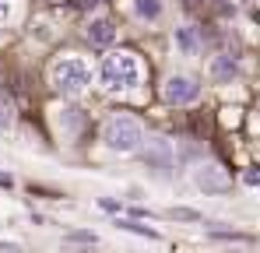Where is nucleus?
<instances>
[{"instance_id":"nucleus-1","label":"nucleus","mask_w":260,"mask_h":253,"mask_svg":"<svg viewBox=\"0 0 260 253\" xmlns=\"http://www.w3.org/2000/svg\"><path fill=\"white\" fill-rule=\"evenodd\" d=\"M95 81H99V88H106V91L123 95V91H134L137 84L144 81V67H141V60H137L134 53L113 49V53H106L102 64L95 67Z\"/></svg>"},{"instance_id":"nucleus-2","label":"nucleus","mask_w":260,"mask_h":253,"mask_svg":"<svg viewBox=\"0 0 260 253\" xmlns=\"http://www.w3.org/2000/svg\"><path fill=\"white\" fill-rule=\"evenodd\" d=\"M49 81L60 95H81L91 84V67L85 56H60L49 71Z\"/></svg>"},{"instance_id":"nucleus-3","label":"nucleus","mask_w":260,"mask_h":253,"mask_svg":"<svg viewBox=\"0 0 260 253\" xmlns=\"http://www.w3.org/2000/svg\"><path fill=\"white\" fill-rule=\"evenodd\" d=\"M102 141H106V148H113L120 155H134L144 144V126L137 123L134 116H113L102 126Z\"/></svg>"},{"instance_id":"nucleus-4","label":"nucleus","mask_w":260,"mask_h":253,"mask_svg":"<svg viewBox=\"0 0 260 253\" xmlns=\"http://www.w3.org/2000/svg\"><path fill=\"white\" fill-rule=\"evenodd\" d=\"M162 95H166L169 106H193L201 99V81L193 74H169Z\"/></svg>"},{"instance_id":"nucleus-5","label":"nucleus","mask_w":260,"mask_h":253,"mask_svg":"<svg viewBox=\"0 0 260 253\" xmlns=\"http://www.w3.org/2000/svg\"><path fill=\"white\" fill-rule=\"evenodd\" d=\"M193 183H197V190L201 194H208V197H215V194H229L232 190V179H229V172L215 162H204V166L193 172Z\"/></svg>"},{"instance_id":"nucleus-6","label":"nucleus","mask_w":260,"mask_h":253,"mask_svg":"<svg viewBox=\"0 0 260 253\" xmlns=\"http://www.w3.org/2000/svg\"><path fill=\"white\" fill-rule=\"evenodd\" d=\"M144 162L148 166H155V169H173V162H176V148H173V141L169 137H144Z\"/></svg>"},{"instance_id":"nucleus-7","label":"nucleus","mask_w":260,"mask_h":253,"mask_svg":"<svg viewBox=\"0 0 260 253\" xmlns=\"http://www.w3.org/2000/svg\"><path fill=\"white\" fill-rule=\"evenodd\" d=\"M208 78L215 84H232L239 78V60H236L232 53H215V56L208 60Z\"/></svg>"},{"instance_id":"nucleus-8","label":"nucleus","mask_w":260,"mask_h":253,"mask_svg":"<svg viewBox=\"0 0 260 253\" xmlns=\"http://www.w3.org/2000/svg\"><path fill=\"white\" fill-rule=\"evenodd\" d=\"M173 42H176V53H183V56H197L201 46H204V36H201L197 25H179V28L173 32Z\"/></svg>"},{"instance_id":"nucleus-9","label":"nucleus","mask_w":260,"mask_h":253,"mask_svg":"<svg viewBox=\"0 0 260 253\" xmlns=\"http://www.w3.org/2000/svg\"><path fill=\"white\" fill-rule=\"evenodd\" d=\"M85 39L91 46H99V49H106V46H113L116 42V25L109 21V18H91L85 28Z\"/></svg>"},{"instance_id":"nucleus-10","label":"nucleus","mask_w":260,"mask_h":253,"mask_svg":"<svg viewBox=\"0 0 260 253\" xmlns=\"http://www.w3.org/2000/svg\"><path fill=\"white\" fill-rule=\"evenodd\" d=\"M130 11L141 25H158L166 14V4L162 0H130Z\"/></svg>"},{"instance_id":"nucleus-11","label":"nucleus","mask_w":260,"mask_h":253,"mask_svg":"<svg viewBox=\"0 0 260 253\" xmlns=\"http://www.w3.org/2000/svg\"><path fill=\"white\" fill-rule=\"evenodd\" d=\"M21 18V0H0V25H14Z\"/></svg>"},{"instance_id":"nucleus-12","label":"nucleus","mask_w":260,"mask_h":253,"mask_svg":"<svg viewBox=\"0 0 260 253\" xmlns=\"http://www.w3.org/2000/svg\"><path fill=\"white\" fill-rule=\"evenodd\" d=\"M14 126V106L7 95H0V130H11Z\"/></svg>"},{"instance_id":"nucleus-13","label":"nucleus","mask_w":260,"mask_h":253,"mask_svg":"<svg viewBox=\"0 0 260 253\" xmlns=\"http://www.w3.org/2000/svg\"><path fill=\"white\" fill-rule=\"evenodd\" d=\"M120 229L137 232V236H144V239H158V232H155V229H148V225H141V222H130V218H123V222H120Z\"/></svg>"},{"instance_id":"nucleus-14","label":"nucleus","mask_w":260,"mask_h":253,"mask_svg":"<svg viewBox=\"0 0 260 253\" xmlns=\"http://www.w3.org/2000/svg\"><path fill=\"white\" fill-rule=\"evenodd\" d=\"M63 123H67V130H71V134H81L85 113H81V109H67V113H63Z\"/></svg>"},{"instance_id":"nucleus-15","label":"nucleus","mask_w":260,"mask_h":253,"mask_svg":"<svg viewBox=\"0 0 260 253\" xmlns=\"http://www.w3.org/2000/svg\"><path fill=\"white\" fill-rule=\"evenodd\" d=\"M99 236L91 232V229H74V232H67V243H81V246H88V243H95Z\"/></svg>"},{"instance_id":"nucleus-16","label":"nucleus","mask_w":260,"mask_h":253,"mask_svg":"<svg viewBox=\"0 0 260 253\" xmlns=\"http://www.w3.org/2000/svg\"><path fill=\"white\" fill-rule=\"evenodd\" d=\"M169 218H173V222H201V211H193V208H173V211H169Z\"/></svg>"},{"instance_id":"nucleus-17","label":"nucleus","mask_w":260,"mask_h":253,"mask_svg":"<svg viewBox=\"0 0 260 253\" xmlns=\"http://www.w3.org/2000/svg\"><path fill=\"white\" fill-rule=\"evenodd\" d=\"M201 151H204L201 144H186V141H183V144H179V155H176V159H179V162H193V159H197Z\"/></svg>"},{"instance_id":"nucleus-18","label":"nucleus","mask_w":260,"mask_h":253,"mask_svg":"<svg viewBox=\"0 0 260 253\" xmlns=\"http://www.w3.org/2000/svg\"><path fill=\"white\" fill-rule=\"evenodd\" d=\"M99 208L109 211V214H116V211H120V201H113V197H99Z\"/></svg>"},{"instance_id":"nucleus-19","label":"nucleus","mask_w":260,"mask_h":253,"mask_svg":"<svg viewBox=\"0 0 260 253\" xmlns=\"http://www.w3.org/2000/svg\"><path fill=\"white\" fill-rule=\"evenodd\" d=\"M243 183H246V186H260V169H250V172H243Z\"/></svg>"},{"instance_id":"nucleus-20","label":"nucleus","mask_w":260,"mask_h":253,"mask_svg":"<svg viewBox=\"0 0 260 253\" xmlns=\"http://www.w3.org/2000/svg\"><path fill=\"white\" fill-rule=\"evenodd\" d=\"M11 183H14V179H11L7 172H0V186H11Z\"/></svg>"}]
</instances>
